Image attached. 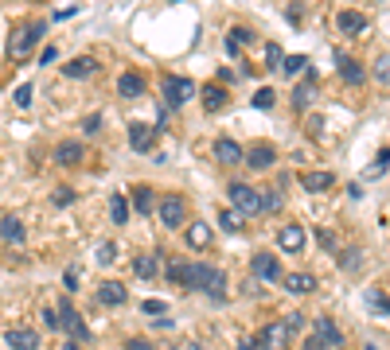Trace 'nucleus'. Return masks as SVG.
<instances>
[{"instance_id": "f03ea898", "label": "nucleus", "mask_w": 390, "mask_h": 350, "mask_svg": "<svg viewBox=\"0 0 390 350\" xmlns=\"http://www.w3.org/2000/svg\"><path fill=\"white\" fill-rule=\"evenodd\" d=\"M227 195H230V202H234V210H242V214H262V191H254L250 183H230Z\"/></svg>"}, {"instance_id": "393cba45", "label": "nucleus", "mask_w": 390, "mask_h": 350, "mask_svg": "<svg viewBox=\"0 0 390 350\" xmlns=\"http://www.w3.org/2000/svg\"><path fill=\"white\" fill-rule=\"evenodd\" d=\"M313 98H316V70L297 86V93H293V105H297V109H308V101H313Z\"/></svg>"}, {"instance_id": "f8f14e48", "label": "nucleus", "mask_w": 390, "mask_h": 350, "mask_svg": "<svg viewBox=\"0 0 390 350\" xmlns=\"http://www.w3.org/2000/svg\"><path fill=\"white\" fill-rule=\"evenodd\" d=\"M336 70H339V78H344V82H351V86H359V82L367 78V70L359 67V63H356L351 55H344V51L336 55Z\"/></svg>"}, {"instance_id": "0eeeda50", "label": "nucleus", "mask_w": 390, "mask_h": 350, "mask_svg": "<svg viewBox=\"0 0 390 350\" xmlns=\"http://www.w3.org/2000/svg\"><path fill=\"white\" fill-rule=\"evenodd\" d=\"M277 245H281L285 253H301V249H305V230H301L297 222L281 226V233H277Z\"/></svg>"}, {"instance_id": "4468645a", "label": "nucleus", "mask_w": 390, "mask_h": 350, "mask_svg": "<svg viewBox=\"0 0 390 350\" xmlns=\"http://www.w3.org/2000/svg\"><path fill=\"white\" fill-rule=\"evenodd\" d=\"M246 164L254 167V171H265V167L277 164V152H273V144H254V148L246 152Z\"/></svg>"}, {"instance_id": "2f4dec72", "label": "nucleus", "mask_w": 390, "mask_h": 350, "mask_svg": "<svg viewBox=\"0 0 390 350\" xmlns=\"http://www.w3.org/2000/svg\"><path fill=\"white\" fill-rule=\"evenodd\" d=\"M187 273H191V265H187V261H172V265H168V280L180 284V288L187 284Z\"/></svg>"}, {"instance_id": "09e8293b", "label": "nucleus", "mask_w": 390, "mask_h": 350, "mask_svg": "<svg viewBox=\"0 0 390 350\" xmlns=\"http://www.w3.org/2000/svg\"><path fill=\"white\" fill-rule=\"evenodd\" d=\"M305 350H328V346H324V342H320V339H316V335H313V339L305 342Z\"/></svg>"}, {"instance_id": "20e7f679", "label": "nucleus", "mask_w": 390, "mask_h": 350, "mask_svg": "<svg viewBox=\"0 0 390 350\" xmlns=\"http://www.w3.org/2000/svg\"><path fill=\"white\" fill-rule=\"evenodd\" d=\"M164 98H168V105H187L195 98V82L191 78H180V74H168L164 78Z\"/></svg>"}, {"instance_id": "a211bd4d", "label": "nucleus", "mask_w": 390, "mask_h": 350, "mask_svg": "<svg viewBox=\"0 0 390 350\" xmlns=\"http://www.w3.org/2000/svg\"><path fill=\"white\" fill-rule=\"evenodd\" d=\"M133 273L141 276V280H153V276L161 273V257H153V253H137V257H133Z\"/></svg>"}, {"instance_id": "603ef678", "label": "nucleus", "mask_w": 390, "mask_h": 350, "mask_svg": "<svg viewBox=\"0 0 390 350\" xmlns=\"http://www.w3.org/2000/svg\"><path fill=\"white\" fill-rule=\"evenodd\" d=\"M367 350H375V346H367Z\"/></svg>"}, {"instance_id": "a878e982", "label": "nucleus", "mask_w": 390, "mask_h": 350, "mask_svg": "<svg viewBox=\"0 0 390 350\" xmlns=\"http://www.w3.org/2000/svg\"><path fill=\"white\" fill-rule=\"evenodd\" d=\"M336 24H339V32H344V35H359L367 27V20L359 16V12H339Z\"/></svg>"}, {"instance_id": "9d476101", "label": "nucleus", "mask_w": 390, "mask_h": 350, "mask_svg": "<svg viewBox=\"0 0 390 350\" xmlns=\"http://www.w3.org/2000/svg\"><path fill=\"white\" fill-rule=\"evenodd\" d=\"M281 288L293 292V296H305V292H316V276L313 273H285L281 276Z\"/></svg>"}, {"instance_id": "c9c22d12", "label": "nucleus", "mask_w": 390, "mask_h": 350, "mask_svg": "<svg viewBox=\"0 0 390 350\" xmlns=\"http://www.w3.org/2000/svg\"><path fill=\"white\" fill-rule=\"evenodd\" d=\"M359 261H363V253H359V249H348V253H339V265L348 268V273H356V265H359Z\"/></svg>"}, {"instance_id": "7ed1b4c3", "label": "nucleus", "mask_w": 390, "mask_h": 350, "mask_svg": "<svg viewBox=\"0 0 390 350\" xmlns=\"http://www.w3.org/2000/svg\"><path fill=\"white\" fill-rule=\"evenodd\" d=\"M43 35V24H27V27H16L8 39V55L12 58H27V51H32V43Z\"/></svg>"}, {"instance_id": "e433bc0d", "label": "nucleus", "mask_w": 390, "mask_h": 350, "mask_svg": "<svg viewBox=\"0 0 390 350\" xmlns=\"http://www.w3.org/2000/svg\"><path fill=\"white\" fill-rule=\"evenodd\" d=\"M281 191H262V210H281Z\"/></svg>"}, {"instance_id": "6ab92c4d", "label": "nucleus", "mask_w": 390, "mask_h": 350, "mask_svg": "<svg viewBox=\"0 0 390 350\" xmlns=\"http://www.w3.org/2000/svg\"><path fill=\"white\" fill-rule=\"evenodd\" d=\"M0 238H4V242H12V245H20V242L27 238V233H24V222H20L16 214L0 218Z\"/></svg>"}, {"instance_id": "c03bdc74", "label": "nucleus", "mask_w": 390, "mask_h": 350, "mask_svg": "<svg viewBox=\"0 0 390 350\" xmlns=\"http://www.w3.org/2000/svg\"><path fill=\"white\" fill-rule=\"evenodd\" d=\"M144 311H149V316H161V311H164V300H144Z\"/></svg>"}, {"instance_id": "c756f323", "label": "nucleus", "mask_w": 390, "mask_h": 350, "mask_svg": "<svg viewBox=\"0 0 390 350\" xmlns=\"http://www.w3.org/2000/svg\"><path fill=\"white\" fill-rule=\"evenodd\" d=\"M133 207L141 210V214H153V210H156L153 191H149V187H137V191H133Z\"/></svg>"}, {"instance_id": "de8ad7c7", "label": "nucleus", "mask_w": 390, "mask_h": 350, "mask_svg": "<svg viewBox=\"0 0 390 350\" xmlns=\"http://www.w3.org/2000/svg\"><path fill=\"white\" fill-rule=\"evenodd\" d=\"M238 350H258V339H238Z\"/></svg>"}, {"instance_id": "f3484780", "label": "nucleus", "mask_w": 390, "mask_h": 350, "mask_svg": "<svg viewBox=\"0 0 390 350\" xmlns=\"http://www.w3.org/2000/svg\"><path fill=\"white\" fill-rule=\"evenodd\" d=\"M82 156H86V148H82V144H75V141H63L59 148H55V160H59L63 167H75V164H82Z\"/></svg>"}, {"instance_id": "4be33fe9", "label": "nucleus", "mask_w": 390, "mask_h": 350, "mask_svg": "<svg viewBox=\"0 0 390 350\" xmlns=\"http://www.w3.org/2000/svg\"><path fill=\"white\" fill-rule=\"evenodd\" d=\"M63 74L67 78H90V74H98V63H94V58H70V63H63Z\"/></svg>"}, {"instance_id": "473e14b6", "label": "nucleus", "mask_w": 390, "mask_h": 350, "mask_svg": "<svg viewBox=\"0 0 390 350\" xmlns=\"http://www.w3.org/2000/svg\"><path fill=\"white\" fill-rule=\"evenodd\" d=\"M375 82H379V86H390V51L375 58Z\"/></svg>"}, {"instance_id": "4c0bfd02", "label": "nucleus", "mask_w": 390, "mask_h": 350, "mask_svg": "<svg viewBox=\"0 0 390 350\" xmlns=\"http://www.w3.org/2000/svg\"><path fill=\"white\" fill-rule=\"evenodd\" d=\"M270 105H273V90L265 86V90L254 93V109H270Z\"/></svg>"}, {"instance_id": "72a5a7b5", "label": "nucleus", "mask_w": 390, "mask_h": 350, "mask_svg": "<svg viewBox=\"0 0 390 350\" xmlns=\"http://www.w3.org/2000/svg\"><path fill=\"white\" fill-rule=\"evenodd\" d=\"M113 257H118V245H113V242L98 245V265H113Z\"/></svg>"}, {"instance_id": "6e6552de", "label": "nucleus", "mask_w": 390, "mask_h": 350, "mask_svg": "<svg viewBox=\"0 0 390 350\" xmlns=\"http://www.w3.org/2000/svg\"><path fill=\"white\" fill-rule=\"evenodd\" d=\"M129 141H133V152H153L156 129H153V125H141V121H133V125H129Z\"/></svg>"}, {"instance_id": "79ce46f5", "label": "nucleus", "mask_w": 390, "mask_h": 350, "mask_svg": "<svg viewBox=\"0 0 390 350\" xmlns=\"http://www.w3.org/2000/svg\"><path fill=\"white\" fill-rule=\"evenodd\" d=\"M82 129H86V133H98V129H102V117H98V113H94V117H86V121H82Z\"/></svg>"}, {"instance_id": "1a4fd4ad", "label": "nucleus", "mask_w": 390, "mask_h": 350, "mask_svg": "<svg viewBox=\"0 0 390 350\" xmlns=\"http://www.w3.org/2000/svg\"><path fill=\"white\" fill-rule=\"evenodd\" d=\"M215 160H219L222 167H230V164H242V160H246V152L238 148V141L222 136V141H215Z\"/></svg>"}, {"instance_id": "7c9ffc66", "label": "nucleus", "mask_w": 390, "mask_h": 350, "mask_svg": "<svg viewBox=\"0 0 390 350\" xmlns=\"http://www.w3.org/2000/svg\"><path fill=\"white\" fill-rule=\"evenodd\" d=\"M110 218H113L118 226L129 222V202H125V195H113V199H110Z\"/></svg>"}, {"instance_id": "2eb2a0df", "label": "nucleus", "mask_w": 390, "mask_h": 350, "mask_svg": "<svg viewBox=\"0 0 390 350\" xmlns=\"http://www.w3.org/2000/svg\"><path fill=\"white\" fill-rule=\"evenodd\" d=\"M285 342H289V331L281 323L265 327V331L258 335V350H285Z\"/></svg>"}, {"instance_id": "b1692460", "label": "nucleus", "mask_w": 390, "mask_h": 350, "mask_svg": "<svg viewBox=\"0 0 390 350\" xmlns=\"http://www.w3.org/2000/svg\"><path fill=\"white\" fill-rule=\"evenodd\" d=\"M246 43H254V32H250V27H234V32L227 35V55H242Z\"/></svg>"}, {"instance_id": "f704fd0d", "label": "nucleus", "mask_w": 390, "mask_h": 350, "mask_svg": "<svg viewBox=\"0 0 390 350\" xmlns=\"http://www.w3.org/2000/svg\"><path fill=\"white\" fill-rule=\"evenodd\" d=\"M305 67H308V63H305V58H301V55H293V58H285V63H281V70H285L289 78H293V74H301V70H305Z\"/></svg>"}, {"instance_id": "49530a36", "label": "nucleus", "mask_w": 390, "mask_h": 350, "mask_svg": "<svg viewBox=\"0 0 390 350\" xmlns=\"http://www.w3.org/2000/svg\"><path fill=\"white\" fill-rule=\"evenodd\" d=\"M125 350H153V346H149L144 339H129V342H125Z\"/></svg>"}, {"instance_id": "aec40b11", "label": "nucleus", "mask_w": 390, "mask_h": 350, "mask_svg": "<svg viewBox=\"0 0 390 350\" xmlns=\"http://www.w3.org/2000/svg\"><path fill=\"white\" fill-rule=\"evenodd\" d=\"M184 242L191 245V249H207V245H211V226H207V222H191Z\"/></svg>"}, {"instance_id": "412c9836", "label": "nucleus", "mask_w": 390, "mask_h": 350, "mask_svg": "<svg viewBox=\"0 0 390 350\" xmlns=\"http://www.w3.org/2000/svg\"><path fill=\"white\" fill-rule=\"evenodd\" d=\"M219 226L227 233H242V230H246V214H242V210H234V207H222L219 210Z\"/></svg>"}, {"instance_id": "dca6fc26", "label": "nucleus", "mask_w": 390, "mask_h": 350, "mask_svg": "<svg viewBox=\"0 0 390 350\" xmlns=\"http://www.w3.org/2000/svg\"><path fill=\"white\" fill-rule=\"evenodd\" d=\"M313 335L324 342V346H344V331H336V323H332V319H316Z\"/></svg>"}, {"instance_id": "9b49d317", "label": "nucleus", "mask_w": 390, "mask_h": 350, "mask_svg": "<svg viewBox=\"0 0 390 350\" xmlns=\"http://www.w3.org/2000/svg\"><path fill=\"white\" fill-rule=\"evenodd\" d=\"M4 342H8L12 350H39V335L27 331V327H12V331H4Z\"/></svg>"}, {"instance_id": "ddd939ff", "label": "nucleus", "mask_w": 390, "mask_h": 350, "mask_svg": "<svg viewBox=\"0 0 390 350\" xmlns=\"http://www.w3.org/2000/svg\"><path fill=\"white\" fill-rule=\"evenodd\" d=\"M98 300H102L106 308H118V304L129 300V288L121 280H106V284H98Z\"/></svg>"}, {"instance_id": "423d86ee", "label": "nucleus", "mask_w": 390, "mask_h": 350, "mask_svg": "<svg viewBox=\"0 0 390 350\" xmlns=\"http://www.w3.org/2000/svg\"><path fill=\"white\" fill-rule=\"evenodd\" d=\"M250 273L258 276V280H281V265L273 253H254L250 257Z\"/></svg>"}, {"instance_id": "c85d7f7f", "label": "nucleus", "mask_w": 390, "mask_h": 350, "mask_svg": "<svg viewBox=\"0 0 390 350\" xmlns=\"http://www.w3.org/2000/svg\"><path fill=\"white\" fill-rule=\"evenodd\" d=\"M367 308H371L375 316H390V300H386V292L371 288V292H367Z\"/></svg>"}, {"instance_id": "5701e85b", "label": "nucleus", "mask_w": 390, "mask_h": 350, "mask_svg": "<svg viewBox=\"0 0 390 350\" xmlns=\"http://www.w3.org/2000/svg\"><path fill=\"white\" fill-rule=\"evenodd\" d=\"M118 93H121V98H141V93H144V78L137 74V70L121 74V78H118Z\"/></svg>"}, {"instance_id": "f257e3e1", "label": "nucleus", "mask_w": 390, "mask_h": 350, "mask_svg": "<svg viewBox=\"0 0 390 350\" xmlns=\"http://www.w3.org/2000/svg\"><path fill=\"white\" fill-rule=\"evenodd\" d=\"M195 292H207V300H215V304L227 300V276H222V268L199 265V273H195Z\"/></svg>"}, {"instance_id": "3c124183", "label": "nucleus", "mask_w": 390, "mask_h": 350, "mask_svg": "<svg viewBox=\"0 0 390 350\" xmlns=\"http://www.w3.org/2000/svg\"><path fill=\"white\" fill-rule=\"evenodd\" d=\"M184 350H203V346H199V342H187V346Z\"/></svg>"}, {"instance_id": "a18cd8bd", "label": "nucleus", "mask_w": 390, "mask_h": 350, "mask_svg": "<svg viewBox=\"0 0 390 350\" xmlns=\"http://www.w3.org/2000/svg\"><path fill=\"white\" fill-rule=\"evenodd\" d=\"M43 323L51 327V331H59V311H43Z\"/></svg>"}, {"instance_id": "cd10ccee", "label": "nucleus", "mask_w": 390, "mask_h": 350, "mask_svg": "<svg viewBox=\"0 0 390 350\" xmlns=\"http://www.w3.org/2000/svg\"><path fill=\"white\" fill-rule=\"evenodd\" d=\"M222 105H227V90H219V86H207V90H203V109H207V113H219Z\"/></svg>"}, {"instance_id": "bb28decb", "label": "nucleus", "mask_w": 390, "mask_h": 350, "mask_svg": "<svg viewBox=\"0 0 390 350\" xmlns=\"http://www.w3.org/2000/svg\"><path fill=\"white\" fill-rule=\"evenodd\" d=\"M301 183H305V191H328L336 179H332V171H308L301 175Z\"/></svg>"}, {"instance_id": "39448f33", "label": "nucleus", "mask_w": 390, "mask_h": 350, "mask_svg": "<svg viewBox=\"0 0 390 350\" xmlns=\"http://www.w3.org/2000/svg\"><path fill=\"white\" fill-rule=\"evenodd\" d=\"M187 218V202L180 199V195H164L161 199V222L168 226V230H180Z\"/></svg>"}, {"instance_id": "37998d69", "label": "nucleus", "mask_w": 390, "mask_h": 350, "mask_svg": "<svg viewBox=\"0 0 390 350\" xmlns=\"http://www.w3.org/2000/svg\"><path fill=\"white\" fill-rule=\"evenodd\" d=\"M316 238H320V245H324V249H336V233L320 230V233H316Z\"/></svg>"}, {"instance_id": "8fccbe9b", "label": "nucleus", "mask_w": 390, "mask_h": 350, "mask_svg": "<svg viewBox=\"0 0 390 350\" xmlns=\"http://www.w3.org/2000/svg\"><path fill=\"white\" fill-rule=\"evenodd\" d=\"M63 350H78V342H75V339H67V342H63Z\"/></svg>"}, {"instance_id": "a19ab883", "label": "nucleus", "mask_w": 390, "mask_h": 350, "mask_svg": "<svg viewBox=\"0 0 390 350\" xmlns=\"http://www.w3.org/2000/svg\"><path fill=\"white\" fill-rule=\"evenodd\" d=\"M16 105H20V109L32 105V86H20V90H16Z\"/></svg>"}, {"instance_id": "ea45409f", "label": "nucleus", "mask_w": 390, "mask_h": 350, "mask_svg": "<svg viewBox=\"0 0 390 350\" xmlns=\"http://www.w3.org/2000/svg\"><path fill=\"white\" fill-rule=\"evenodd\" d=\"M265 67H281V47H277V43L265 47Z\"/></svg>"}, {"instance_id": "58836bf2", "label": "nucleus", "mask_w": 390, "mask_h": 350, "mask_svg": "<svg viewBox=\"0 0 390 350\" xmlns=\"http://www.w3.org/2000/svg\"><path fill=\"white\" fill-rule=\"evenodd\" d=\"M51 202L55 207H67V202H75V191H70V187H59V191L51 195Z\"/></svg>"}]
</instances>
